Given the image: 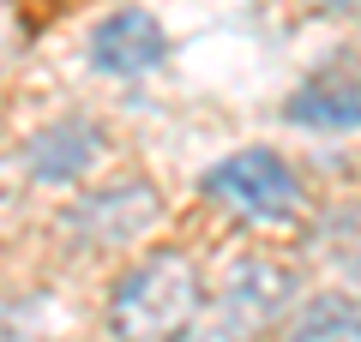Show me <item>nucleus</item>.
Here are the masks:
<instances>
[{"instance_id":"nucleus-1","label":"nucleus","mask_w":361,"mask_h":342,"mask_svg":"<svg viewBox=\"0 0 361 342\" xmlns=\"http://www.w3.org/2000/svg\"><path fill=\"white\" fill-rule=\"evenodd\" d=\"M205 300V277H199L193 253L180 246H157V253L133 258L109 289V336L115 342H175V330L199 312Z\"/></svg>"},{"instance_id":"nucleus-2","label":"nucleus","mask_w":361,"mask_h":342,"mask_svg":"<svg viewBox=\"0 0 361 342\" xmlns=\"http://www.w3.org/2000/svg\"><path fill=\"white\" fill-rule=\"evenodd\" d=\"M289 300H295V270L271 258H241L223 277V289L199 300V312L175 330V342H253L289 312Z\"/></svg>"},{"instance_id":"nucleus-3","label":"nucleus","mask_w":361,"mask_h":342,"mask_svg":"<svg viewBox=\"0 0 361 342\" xmlns=\"http://www.w3.org/2000/svg\"><path fill=\"white\" fill-rule=\"evenodd\" d=\"M205 198L241 222H289L301 210V175L271 144H247L205 168Z\"/></svg>"},{"instance_id":"nucleus-4","label":"nucleus","mask_w":361,"mask_h":342,"mask_svg":"<svg viewBox=\"0 0 361 342\" xmlns=\"http://www.w3.org/2000/svg\"><path fill=\"white\" fill-rule=\"evenodd\" d=\"M163 222V192L151 180H109V186L78 192V204L66 210V234L85 246H133Z\"/></svg>"},{"instance_id":"nucleus-5","label":"nucleus","mask_w":361,"mask_h":342,"mask_svg":"<svg viewBox=\"0 0 361 342\" xmlns=\"http://www.w3.org/2000/svg\"><path fill=\"white\" fill-rule=\"evenodd\" d=\"M85 61L103 78H145L169 61V30L151 6H115V13H103L90 25Z\"/></svg>"},{"instance_id":"nucleus-6","label":"nucleus","mask_w":361,"mask_h":342,"mask_svg":"<svg viewBox=\"0 0 361 342\" xmlns=\"http://www.w3.org/2000/svg\"><path fill=\"white\" fill-rule=\"evenodd\" d=\"M97 156H103V127L85 114H61L25 139L18 163H25L30 186H78L97 168Z\"/></svg>"},{"instance_id":"nucleus-7","label":"nucleus","mask_w":361,"mask_h":342,"mask_svg":"<svg viewBox=\"0 0 361 342\" xmlns=\"http://www.w3.org/2000/svg\"><path fill=\"white\" fill-rule=\"evenodd\" d=\"M283 114L295 120V127H313V132H355V78H349V66L343 72H319V78H307V84L295 90V96L283 102Z\"/></svg>"},{"instance_id":"nucleus-8","label":"nucleus","mask_w":361,"mask_h":342,"mask_svg":"<svg viewBox=\"0 0 361 342\" xmlns=\"http://www.w3.org/2000/svg\"><path fill=\"white\" fill-rule=\"evenodd\" d=\"M283 342H361V312L349 294H319L289 318Z\"/></svg>"},{"instance_id":"nucleus-9","label":"nucleus","mask_w":361,"mask_h":342,"mask_svg":"<svg viewBox=\"0 0 361 342\" xmlns=\"http://www.w3.org/2000/svg\"><path fill=\"white\" fill-rule=\"evenodd\" d=\"M18 42H25V18H18V6H13V0H0V61H6V54H13Z\"/></svg>"},{"instance_id":"nucleus-10","label":"nucleus","mask_w":361,"mask_h":342,"mask_svg":"<svg viewBox=\"0 0 361 342\" xmlns=\"http://www.w3.org/2000/svg\"><path fill=\"white\" fill-rule=\"evenodd\" d=\"M319 13H355V0H313Z\"/></svg>"}]
</instances>
